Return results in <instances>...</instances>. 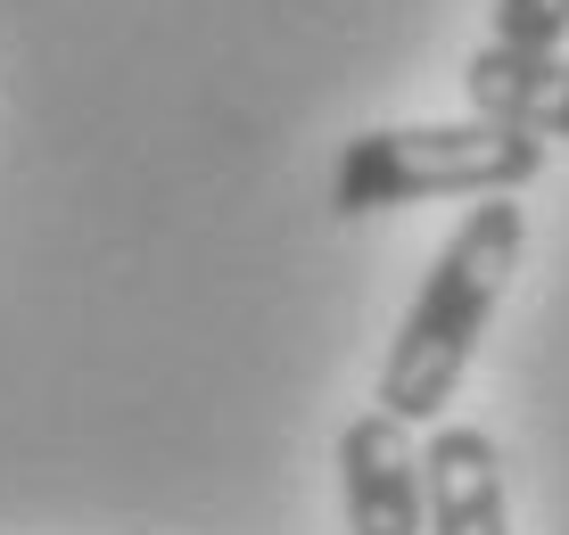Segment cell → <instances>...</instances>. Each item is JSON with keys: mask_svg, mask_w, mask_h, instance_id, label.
Returning <instances> with one entry per match:
<instances>
[{"mask_svg": "<svg viewBox=\"0 0 569 535\" xmlns=\"http://www.w3.org/2000/svg\"><path fill=\"white\" fill-rule=\"evenodd\" d=\"M520 248H528V214L512 198H479V206L455 223V240L438 248L429 281L413 289L397 339H388L380 395H371L388 421L421 428V421H438V412L455 404L470 354H479L487 322H496L503 289H512V272H520Z\"/></svg>", "mask_w": 569, "mask_h": 535, "instance_id": "1", "label": "cell"}, {"mask_svg": "<svg viewBox=\"0 0 569 535\" xmlns=\"http://www.w3.org/2000/svg\"><path fill=\"white\" fill-rule=\"evenodd\" d=\"M421 527L429 535H512L503 453L487 428H438L421 445Z\"/></svg>", "mask_w": 569, "mask_h": 535, "instance_id": "4", "label": "cell"}, {"mask_svg": "<svg viewBox=\"0 0 569 535\" xmlns=\"http://www.w3.org/2000/svg\"><path fill=\"white\" fill-rule=\"evenodd\" d=\"M339 494L347 535H421V445L380 404L356 412L339 437Z\"/></svg>", "mask_w": 569, "mask_h": 535, "instance_id": "3", "label": "cell"}, {"mask_svg": "<svg viewBox=\"0 0 569 535\" xmlns=\"http://www.w3.org/2000/svg\"><path fill=\"white\" fill-rule=\"evenodd\" d=\"M496 50H561L569 42V0H496V33H487Z\"/></svg>", "mask_w": 569, "mask_h": 535, "instance_id": "6", "label": "cell"}, {"mask_svg": "<svg viewBox=\"0 0 569 535\" xmlns=\"http://www.w3.org/2000/svg\"><path fill=\"white\" fill-rule=\"evenodd\" d=\"M462 91H470V115H487V124H512L528 132V141H569V58L561 50H545V58H528V50H470V67H462Z\"/></svg>", "mask_w": 569, "mask_h": 535, "instance_id": "5", "label": "cell"}, {"mask_svg": "<svg viewBox=\"0 0 569 535\" xmlns=\"http://www.w3.org/2000/svg\"><path fill=\"white\" fill-rule=\"evenodd\" d=\"M545 173V141L512 124H380L356 132L330 165V206L339 214H388L421 206V198H520Z\"/></svg>", "mask_w": 569, "mask_h": 535, "instance_id": "2", "label": "cell"}]
</instances>
